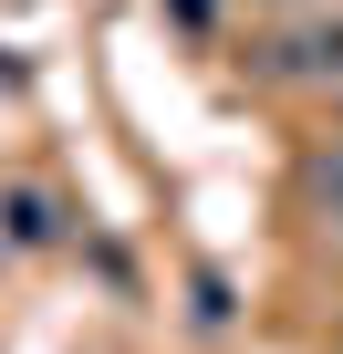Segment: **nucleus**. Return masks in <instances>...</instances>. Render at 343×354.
Masks as SVG:
<instances>
[{"label":"nucleus","instance_id":"f257e3e1","mask_svg":"<svg viewBox=\"0 0 343 354\" xmlns=\"http://www.w3.org/2000/svg\"><path fill=\"white\" fill-rule=\"evenodd\" d=\"M302 188H312V209H322V219H343V136H333V146L302 167Z\"/></svg>","mask_w":343,"mask_h":354}]
</instances>
